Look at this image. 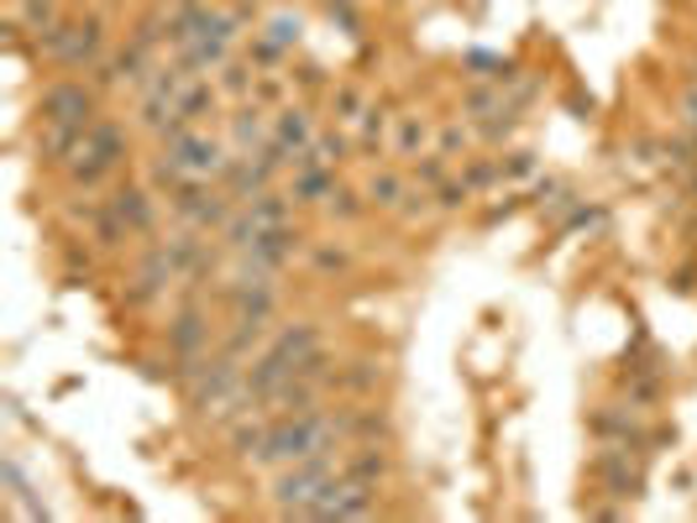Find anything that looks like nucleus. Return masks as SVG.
<instances>
[{"label":"nucleus","instance_id":"40","mask_svg":"<svg viewBox=\"0 0 697 523\" xmlns=\"http://www.w3.org/2000/svg\"><path fill=\"white\" fill-rule=\"evenodd\" d=\"M478 137H482V142H509V137H514V111L478 120Z\"/></svg>","mask_w":697,"mask_h":523},{"label":"nucleus","instance_id":"37","mask_svg":"<svg viewBox=\"0 0 697 523\" xmlns=\"http://www.w3.org/2000/svg\"><path fill=\"white\" fill-rule=\"evenodd\" d=\"M467 147H472V131H467L461 120H452V126H441V137H435V152L457 158V152H467Z\"/></svg>","mask_w":697,"mask_h":523},{"label":"nucleus","instance_id":"12","mask_svg":"<svg viewBox=\"0 0 697 523\" xmlns=\"http://www.w3.org/2000/svg\"><path fill=\"white\" fill-rule=\"evenodd\" d=\"M105 205L126 220V231H132V236H152V231H158V199H152L142 184H121Z\"/></svg>","mask_w":697,"mask_h":523},{"label":"nucleus","instance_id":"25","mask_svg":"<svg viewBox=\"0 0 697 523\" xmlns=\"http://www.w3.org/2000/svg\"><path fill=\"white\" fill-rule=\"evenodd\" d=\"M267 429H273V419H247V414H241L237 425H231V451L241 455V461H258V455H263V445H267Z\"/></svg>","mask_w":697,"mask_h":523},{"label":"nucleus","instance_id":"43","mask_svg":"<svg viewBox=\"0 0 697 523\" xmlns=\"http://www.w3.org/2000/svg\"><path fill=\"white\" fill-rule=\"evenodd\" d=\"M258 5H263V0H237V16H241V22H247V16H252Z\"/></svg>","mask_w":697,"mask_h":523},{"label":"nucleus","instance_id":"9","mask_svg":"<svg viewBox=\"0 0 697 523\" xmlns=\"http://www.w3.org/2000/svg\"><path fill=\"white\" fill-rule=\"evenodd\" d=\"M593 434L603 440H614V445H635V451H650L655 440H666L661 429H645L640 425V414H635V404H603L598 414H593Z\"/></svg>","mask_w":697,"mask_h":523},{"label":"nucleus","instance_id":"7","mask_svg":"<svg viewBox=\"0 0 697 523\" xmlns=\"http://www.w3.org/2000/svg\"><path fill=\"white\" fill-rule=\"evenodd\" d=\"M378 513V487L373 481H357V476L341 472L331 487H325V498L310 508V519L320 523H352V519H373Z\"/></svg>","mask_w":697,"mask_h":523},{"label":"nucleus","instance_id":"28","mask_svg":"<svg viewBox=\"0 0 697 523\" xmlns=\"http://www.w3.org/2000/svg\"><path fill=\"white\" fill-rule=\"evenodd\" d=\"M373 210V205H367V194H357V189H331V199H325V214H331V220H336V225H352V220H362V214Z\"/></svg>","mask_w":697,"mask_h":523},{"label":"nucleus","instance_id":"11","mask_svg":"<svg viewBox=\"0 0 697 523\" xmlns=\"http://www.w3.org/2000/svg\"><path fill=\"white\" fill-rule=\"evenodd\" d=\"M315 137H320V131H315L310 105H278V116H273V147H278L289 163L315 142Z\"/></svg>","mask_w":697,"mask_h":523},{"label":"nucleus","instance_id":"19","mask_svg":"<svg viewBox=\"0 0 697 523\" xmlns=\"http://www.w3.org/2000/svg\"><path fill=\"white\" fill-rule=\"evenodd\" d=\"M247 210H252V220L263 225V231H273V225H294V194H278V189H263L247 199Z\"/></svg>","mask_w":697,"mask_h":523},{"label":"nucleus","instance_id":"26","mask_svg":"<svg viewBox=\"0 0 697 523\" xmlns=\"http://www.w3.org/2000/svg\"><path fill=\"white\" fill-rule=\"evenodd\" d=\"M179 111H184V120H194V126H199L205 116H216V111H220L216 84H205V79H190V84H184V95H179Z\"/></svg>","mask_w":697,"mask_h":523},{"label":"nucleus","instance_id":"17","mask_svg":"<svg viewBox=\"0 0 697 523\" xmlns=\"http://www.w3.org/2000/svg\"><path fill=\"white\" fill-rule=\"evenodd\" d=\"M84 142V126H43V137H37V158L48 167H69L73 152Z\"/></svg>","mask_w":697,"mask_h":523},{"label":"nucleus","instance_id":"8","mask_svg":"<svg viewBox=\"0 0 697 523\" xmlns=\"http://www.w3.org/2000/svg\"><path fill=\"white\" fill-rule=\"evenodd\" d=\"M173 283H179V267H173L169 246L158 241V246H147L142 262H137V278H132V288H126V304H132V310H147V304L163 299Z\"/></svg>","mask_w":697,"mask_h":523},{"label":"nucleus","instance_id":"21","mask_svg":"<svg viewBox=\"0 0 697 523\" xmlns=\"http://www.w3.org/2000/svg\"><path fill=\"white\" fill-rule=\"evenodd\" d=\"M336 189V167H294V205H325Z\"/></svg>","mask_w":697,"mask_h":523},{"label":"nucleus","instance_id":"18","mask_svg":"<svg viewBox=\"0 0 697 523\" xmlns=\"http://www.w3.org/2000/svg\"><path fill=\"white\" fill-rule=\"evenodd\" d=\"M367 205L373 210H384V214H399L404 210V194H409V178L404 173H393V167H378L373 178H367Z\"/></svg>","mask_w":697,"mask_h":523},{"label":"nucleus","instance_id":"33","mask_svg":"<svg viewBox=\"0 0 697 523\" xmlns=\"http://www.w3.org/2000/svg\"><path fill=\"white\" fill-rule=\"evenodd\" d=\"M461 178H467V189H493V184H504V163H493V158H472V163L461 167Z\"/></svg>","mask_w":697,"mask_h":523},{"label":"nucleus","instance_id":"27","mask_svg":"<svg viewBox=\"0 0 697 523\" xmlns=\"http://www.w3.org/2000/svg\"><path fill=\"white\" fill-rule=\"evenodd\" d=\"M388 111L384 105H367V116L357 120V152L362 158H378V152H384V142H388Z\"/></svg>","mask_w":697,"mask_h":523},{"label":"nucleus","instance_id":"35","mask_svg":"<svg viewBox=\"0 0 697 523\" xmlns=\"http://www.w3.org/2000/svg\"><path fill=\"white\" fill-rule=\"evenodd\" d=\"M336 382L346 387V393H367V387H378V361H352Z\"/></svg>","mask_w":697,"mask_h":523},{"label":"nucleus","instance_id":"4","mask_svg":"<svg viewBox=\"0 0 697 523\" xmlns=\"http://www.w3.org/2000/svg\"><path fill=\"white\" fill-rule=\"evenodd\" d=\"M100 48H105V16H79V22H58L53 32H43L32 53L58 69H90Z\"/></svg>","mask_w":697,"mask_h":523},{"label":"nucleus","instance_id":"16","mask_svg":"<svg viewBox=\"0 0 697 523\" xmlns=\"http://www.w3.org/2000/svg\"><path fill=\"white\" fill-rule=\"evenodd\" d=\"M267 351H273V357H284L289 367H299L305 357H315V351H320V330H315L310 319H294V325H284V330H278V340H273Z\"/></svg>","mask_w":697,"mask_h":523},{"label":"nucleus","instance_id":"10","mask_svg":"<svg viewBox=\"0 0 697 523\" xmlns=\"http://www.w3.org/2000/svg\"><path fill=\"white\" fill-rule=\"evenodd\" d=\"M315 404H320V382L315 377H284L273 393L258 398V414H267V419H294V414H315Z\"/></svg>","mask_w":697,"mask_h":523},{"label":"nucleus","instance_id":"20","mask_svg":"<svg viewBox=\"0 0 697 523\" xmlns=\"http://www.w3.org/2000/svg\"><path fill=\"white\" fill-rule=\"evenodd\" d=\"M341 472L357 476V481H373V487H378V481L388 476V455L378 451V440H357V445H352V455L341 461Z\"/></svg>","mask_w":697,"mask_h":523},{"label":"nucleus","instance_id":"22","mask_svg":"<svg viewBox=\"0 0 697 523\" xmlns=\"http://www.w3.org/2000/svg\"><path fill=\"white\" fill-rule=\"evenodd\" d=\"M425 147H431V120L425 116H399L393 120V152L414 163V158H425Z\"/></svg>","mask_w":697,"mask_h":523},{"label":"nucleus","instance_id":"3","mask_svg":"<svg viewBox=\"0 0 697 523\" xmlns=\"http://www.w3.org/2000/svg\"><path fill=\"white\" fill-rule=\"evenodd\" d=\"M121 158H126V126H116V120H95V126L84 131V142H79L73 163L64 167V173H69V184H79V189H100V184L121 167Z\"/></svg>","mask_w":697,"mask_h":523},{"label":"nucleus","instance_id":"32","mask_svg":"<svg viewBox=\"0 0 697 523\" xmlns=\"http://www.w3.org/2000/svg\"><path fill=\"white\" fill-rule=\"evenodd\" d=\"M267 37H273V43H278V48L289 53L294 43H299V37H305V22H299V16H294V11H273V16H267V26H263Z\"/></svg>","mask_w":697,"mask_h":523},{"label":"nucleus","instance_id":"15","mask_svg":"<svg viewBox=\"0 0 697 523\" xmlns=\"http://www.w3.org/2000/svg\"><path fill=\"white\" fill-rule=\"evenodd\" d=\"M231 293V314H237V325H273V314H278V288H226Z\"/></svg>","mask_w":697,"mask_h":523},{"label":"nucleus","instance_id":"36","mask_svg":"<svg viewBox=\"0 0 697 523\" xmlns=\"http://www.w3.org/2000/svg\"><path fill=\"white\" fill-rule=\"evenodd\" d=\"M467 199H472V189H467V178H446V184L435 189V210H441V214H457L461 205H467Z\"/></svg>","mask_w":697,"mask_h":523},{"label":"nucleus","instance_id":"2","mask_svg":"<svg viewBox=\"0 0 697 523\" xmlns=\"http://www.w3.org/2000/svg\"><path fill=\"white\" fill-rule=\"evenodd\" d=\"M336 476H341L336 445H331V451L305 455V461L284 466V476L273 481V508H278L284 519H310V508L325 498V487H331Z\"/></svg>","mask_w":697,"mask_h":523},{"label":"nucleus","instance_id":"38","mask_svg":"<svg viewBox=\"0 0 697 523\" xmlns=\"http://www.w3.org/2000/svg\"><path fill=\"white\" fill-rule=\"evenodd\" d=\"M252 84H258V73H247L241 63H226V69H220V90H226V95H247V100H252Z\"/></svg>","mask_w":697,"mask_h":523},{"label":"nucleus","instance_id":"39","mask_svg":"<svg viewBox=\"0 0 697 523\" xmlns=\"http://www.w3.org/2000/svg\"><path fill=\"white\" fill-rule=\"evenodd\" d=\"M504 178H509V184L535 178V152H529V147H519V152H509V158H504Z\"/></svg>","mask_w":697,"mask_h":523},{"label":"nucleus","instance_id":"14","mask_svg":"<svg viewBox=\"0 0 697 523\" xmlns=\"http://www.w3.org/2000/svg\"><path fill=\"white\" fill-rule=\"evenodd\" d=\"M267 142H273V120H267V111L258 100H247L237 116H231V147L252 158V152H263Z\"/></svg>","mask_w":697,"mask_h":523},{"label":"nucleus","instance_id":"24","mask_svg":"<svg viewBox=\"0 0 697 523\" xmlns=\"http://www.w3.org/2000/svg\"><path fill=\"white\" fill-rule=\"evenodd\" d=\"M11 16L26 26V32H53V26L64 22V0H11Z\"/></svg>","mask_w":697,"mask_h":523},{"label":"nucleus","instance_id":"31","mask_svg":"<svg viewBox=\"0 0 697 523\" xmlns=\"http://www.w3.org/2000/svg\"><path fill=\"white\" fill-rule=\"evenodd\" d=\"M446 178H452V158H446V152H425V158H414V184L441 189Z\"/></svg>","mask_w":697,"mask_h":523},{"label":"nucleus","instance_id":"5","mask_svg":"<svg viewBox=\"0 0 697 523\" xmlns=\"http://www.w3.org/2000/svg\"><path fill=\"white\" fill-rule=\"evenodd\" d=\"M593 476L603 481V492L614 502H635L645 492V451L603 440V451L593 455Z\"/></svg>","mask_w":697,"mask_h":523},{"label":"nucleus","instance_id":"42","mask_svg":"<svg viewBox=\"0 0 697 523\" xmlns=\"http://www.w3.org/2000/svg\"><path fill=\"white\" fill-rule=\"evenodd\" d=\"M682 120H687V131H693V147H697V79H693V90L682 95Z\"/></svg>","mask_w":697,"mask_h":523},{"label":"nucleus","instance_id":"30","mask_svg":"<svg viewBox=\"0 0 697 523\" xmlns=\"http://www.w3.org/2000/svg\"><path fill=\"white\" fill-rule=\"evenodd\" d=\"M504 111H514V105H509V100H499L493 90H467V95H461V116H472V120L504 116Z\"/></svg>","mask_w":697,"mask_h":523},{"label":"nucleus","instance_id":"23","mask_svg":"<svg viewBox=\"0 0 697 523\" xmlns=\"http://www.w3.org/2000/svg\"><path fill=\"white\" fill-rule=\"evenodd\" d=\"M341 440H388V419L378 408H341Z\"/></svg>","mask_w":697,"mask_h":523},{"label":"nucleus","instance_id":"34","mask_svg":"<svg viewBox=\"0 0 697 523\" xmlns=\"http://www.w3.org/2000/svg\"><path fill=\"white\" fill-rule=\"evenodd\" d=\"M331 111H336V120H362L367 116V95H362L357 84H336L331 90Z\"/></svg>","mask_w":697,"mask_h":523},{"label":"nucleus","instance_id":"1","mask_svg":"<svg viewBox=\"0 0 697 523\" xmlns=\"http://www.w3.org/2000/svg\"><path fill=\"white\" fill-rule=\"evenodd\" d=\"M226 147L210 137V131H199V126H184V131H173L163 137V158L152 167V184L158 189H169L179 178H220L226 173Z\"/></svg>","mask_w":697,"mask_h":523},{"label":"nucleus","instance_id":"41","mask_svg":"<svg viewBox=\"0 0 697 523\" xmlns=\"http://www.w3.org/2000/svg\"><path fill=\"white\" fill-rule=\"evenodd\" d=\"M252 100H258V105H278V100H284V79H278V73H263V79H258V84H252Z\"/></svg>","mask_w":697,"mask_h":523},{"label":"nucleus","instance_id":"13","mask_svg":"<svg viewBox=\"0 0 697 523\" xmlns=\"http://www.w3.org/2000/svg\"><path fill=\"white\" fill-rule=\"evenodd\" d=\"M299 246H305V236H299L294 225H273V231H258V241H252L241 257H252V262H263V267H273V272H284Z\"/></svg>","mask_w":697,"mask_h":523},{"label":"nucleus","instance_id":"29","mask_svg":"<svg viewBox=\"0 0 697 523\" xmlns=\"http://www.w3.org/2000/svg\"><path fill=\"white\" fill-rule=\"evenodd\" d=\"M310 267L320 272V278H336V272H346L352 267V252L346 246H336V241H320L310 252Z\"/></svg>","mask_w":697,"mask_h":523},{"label":"nucleus","instance_id":"6","mask_svg":"<svg viewBox=\"0 0 697 523\" xmlns=\"http://www.w3.org/2000/svg\"><path fill=\"white\" fill-rule=\"evenodd\" d=\"M95 84H73V79H58V84H48L43 95H37V116H43V126H95Z\"/></svg>","mask_w":697,"mask_h":523}]
</instances>
